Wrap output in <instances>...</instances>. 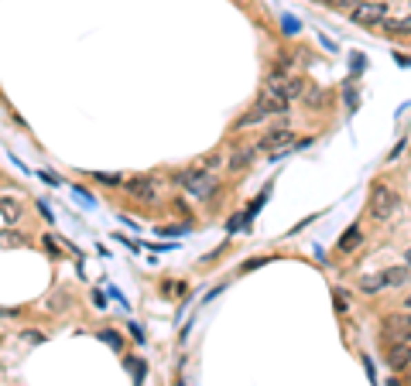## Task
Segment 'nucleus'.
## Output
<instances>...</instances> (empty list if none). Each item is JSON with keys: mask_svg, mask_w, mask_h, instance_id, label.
<instances>
[{"mask_svg": "<svg viewBox=\"0 0 411 386\" xmlns=\"http://www.w3.org/2000/svg\"><path fill=\"white\" fill-rule=\"evenodd\" d=\"M175 182L192 195V198H212V195H216V178H212L206 168H189V171H182Z\"/></svg>", "mask_w": 411, "mask_h": 386, "instance_id": "f257e3e1", "label": "nucleus"}, {"mask_svg": "<svg viewBox=\"0 0 411 386\" xmlns=\"http://www.w3.org/2000/svg\"><path fill=\"white\" fill-rule=\"evenodd\" d=\"M398 208H401L398 195L391 192L388 185H374V192H370V215L374 219H394Z\"/></svg>", "mask_w": 411, "mask_h": 386, "instance_id": "f03ea898", "label": "nucleus"}, {"mask_svg": "<svg viewBox=\"0 0 411 386\" xmlns=\"http://www.w3.org/2000/svg\"><path fill=\"white\" fill-rule=\"evenodd\" d=\"M264 89H271L274 96H281V99H288V103H292V99L305 96L308 86L299 79V76H281V72H274V76L264 83Z\"/></svg>", "mask_w": 411, "mask_h": 386, "instance_id": "7ed1b4c3", "label": "nucleus"}, {"mask_svg": "<svg viewBox=\"0 0 411 386\" xmlns=\"http://www.w3.org/2000/svg\"><path fill=\"white\" fill-rule=\"evenodd\" d=\"M350 14H353V21H357L360 28H377V24L384 21V14H388V10H384V3H381V0H360Z\"/></svg>", "mask_w": 411, "mask_h": 386, "instance_id": "20e7f679", "label": "nucleus"}, {"mask_svg": "<svg viewBox=\"0 0 411 386\" xmlns=\"http://www.w3.org/2000/svg\"><path fill=\"white\" fill-rule=\"evenodd\" d=\"M292 144H295V133L281 127V130H271L268 137H261L257 151H268L271 158H281V154H288V151H292Z\"/></svg>", "mask_w": 411, "mask_h": 386, "instance_id": "39448f33", "label": "nucleus"}, {"mask_svg": "<svg viewBox=\"0 0 411 386\" xmlns=\"http://www.w3.org/2000/svg\"><path fill=\"white\" fill-rule=\"evenodd\" d=\"M384 335L391 339V345L408 342V339H411V318H408V314H391V318L384 321Z\"/></svg>", "mask_w": 411, "mask_h": 386, "instance_id": "423d86ee", "label": "nucleus"}, {"mask_svg": "<svg viewBox=\"0 0 411 386\" xmlns=\"http://www.w3.org/2000/svg\"><path fill=\"white\" fill-rule=\"evenodd\" d=\"M123 189H127L130 198H137V202H158V189H154L151 178H130Z\"/></svg>", "mask_w": 411, "mask_h": 386, "instance_id": "0eeeda50", "label": "nucleus"}, {"mask_svg": "<svg viewBox=\"0 0 411 386\" xmlns=\"http://www.w3.org/2000/svg\"><path fill=\"white\" fill-rule=\"evenodd\" d=\"M24 219V205L17 202V198H10V195H0V222H21Z\"/></svg>", "mask_w": 411, "mask_h": 386, "instance_id": "6e6552de", "label": "nucleus"}, {"mask_svg": "<svg viewBox=\"0 0 411 386\" xmlns=\"http://www.w3.org/2000/svg\"><path fill=\"white\" fill-rule=\"evenodd\" d=\"M388 366H391V369H408L411 366V345L408 342L391 345V352H388Z\"/></svg>", "mask_w": 411, "mask_h": 386, "instance_id": "1a4fd4ad", "label": "nucleus"}, {"mask_svg": "<svg viewBox=\"0 0 411 386\" xmlns=\"http://www.w3.org/2000/svg\"><path fill=\"white\" fill-rule=\"evenodd\" d=\"M17 246H28V236L17 229H0V250H17Z\"/></svg>", "mask_w": 411, "mask_h": 386, "instance_id": "9d476101", "label": "nucleus"}, {"mask_svg": "<svg viewBox=\"0 0 411 386\" xmlns=\"http://www.w3.org/2000/svg\"><path fill=\"white\" fill-rule=\"evenodd\" d=\"M257 103H264V106H268V113H288V99L274 96L271 89H261V96H257Z\"/></svg>", "mask_w": 411, "mask_h": 386, "instance_id": "9b49d317", "label": "nucleus"}, {"mask_svg": "<svg viewBox=\"0 0 411 386\" xmlns=\"http://www.w3.org/2000/svg\"><path fill=\"white\" fill-rule=\"evenodd\" d=\"M268 116H271V113H268V106H264V103H257L250 113H243V116L237 120V127L243 130V127H254V123H261V120H268Z\"/></svg>", "mask_w": 411, "mask_h": 386, "instance_id": "f8f14e48", "label": "nucleus"}, {"mask_svg": "<svg viewBox=\"0 0 411 386\" xmlns=\"http://www.w3.org/2000/svg\"><path fill=\"white\" fill-rule=\"evenodd\" d=\"M384 277H388V288H401V284H408L411 281V267H391V270H384Z\"/></svg>", "mask_w": 411, "mask_h": 386, "instance_id": "ddd939ff", "label": "nucleus"}, {"mask_svg": "<svg viewBox=\"0 0 411 386\" xmlns=\"http://www.w3.org/2000/svg\"><path fill=\"white\" fill-rule=\"evenodd\" d=\"M360 239H363V236H360V229H357V226H350V229H346V236L339 239V250H343V253H353V250L360 246Z\"/></svg>", "mask_w": 411, "mask_h": 386, "instance_id": "4468645a", "label": "nucleus"}, {"mask_svg": "<svg viewBox=\"0 0 411 386\" xmlns=\"http://www.w3.org/2000/svg\"><path fill=\"white\" fill-rule=\"evenodd\" d=\"M388 288V277L384 274H367V277H360V290H367V294H374V290Z\"/></svg>", "mask_w": 411, "mask_h": 386, "instance_id": "2eb2a0df", "label": "nucleus"}, {"mask_svg": "<svg viewBox=\"0 0 411 386\" xmlns=\"http://www.w3.org/2000/svg\"><path fill=\"white\" fill-rule=\"evenodd\" d=\"M254 154H257V147H243V151H233V154H230V168H247Z\"/></svg>", "mask_w": 411, "mask_h": 386, "instance_id": "dca6fc26", "label": "nucleus"}, {"mask_svg": "<svg viewBox=\"0 0 411 386\" xmlns=\"http://www.w3.org/2000/svg\"><path fill=\"white\" fill-rule=\"evenodd\" d=\"M388 28H391V31H398V34H411V14H405V17H394V21H388Z\"/></svg>", "mask_w": 411, "mask_h": 386, "instance_id": "f3484780", "label": "nucleus"}, {"mask_svg": "<svg viewBox=\"0 0 411 386\" xmlns=\"http://www.w3.org/2000/svg\"><path fill=\"white\" fill-rule=\"evenodd\" d=\"M319 3H325V7H332V10H353L360 0H319Z\"/></svg>", "mask_w": 411, "mask_h": 386, "instance_id": "a211bd4d", "label": "nucleus"}, {"mask_svg": "<svg viewBox=\"0 0 411 386\" xmlns=\"http://www.w3.org/2000/svg\"><path fill=\"white\" fill-rule=\"evenodd\" d=\"M305 103L308 106H322V103H325V93H322V89H305Z\"/></svg>", "mask_w": 411, "mask_h": 386, "instance_id": "6ab92c4d", "label": "nucleus"}, {"mask_svg": "<svg viewBox=\"0 0 411 386\" xmlns=\"http://www.w3.org/2000/svg\"><path fill=\"white\" fill-rule=\"evenodd\" d=\"M199 168H206V171L219 168V154H209V158H203V161H199Z\"/></svg>", "mask_w": 411, "mask_h": 386, "instance_id": "aec40b11", "label": "nucleus"}, {"mask_svg": "<svg viewBox=\"0 0 411 386\" xmlns=\"http://www.w3.org/2000/svg\"><path fill=\"white\" fill-rule=\"evenodd\" d=\"M281 28H285V34H295V31H299V21H295V17H285Z\"/></svg>", "mask_w": 411, "mask_h": 386, "instance_id": "412c9836", "label": "nucleus"}, {"mask_svg": "<svg viewBox=\"0 0 411 386\" xmlns=\"http://www.w3.org/2000/svg\"><path fill=\"white\" fill-rule=\"evenodd\" d=\"M336 308L346 311V294H343V290H336Z\"/></svg>", "mask_w": 411, "mask_h": 386, "instance_id": "4be33fe9", "label": "nucleus"}, {"mask_svg": "<svg viewBox=\"0 0 411 386\" xmlns=\"http://www.w3.org/2000/svg\"><path fill=\"white\" fill-rule=\"evenodd\" d=\"M405 264H408V267H411V246H408V253H405Z\"/></svg>", "mask_w": 411, "mask_h": 386, "instance_id": "5701e85b", "label": "nucleus"}, {"mask_svg": "<svg viewBox=\"0 0 411 386\" xmlns=\"http://www.w3.org/2000/svg\"><path fill=\"white\" fill-rule=\"evenodd\" d=\"M405 304H408V311H411V297H408V301H405Z\"/></svg>", "mask_w": 411, "mask_h": 386, "instance_id": "b1692460", "label": "nucleus"}]
</instances>
